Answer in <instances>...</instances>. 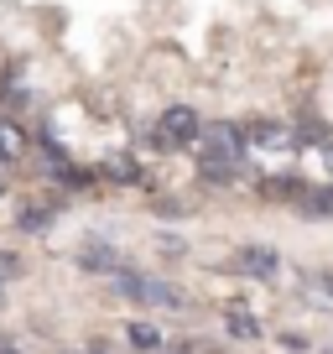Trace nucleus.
I'll use <instances>...</instances> for the list:
<instances>
[{"label": "nucleus", "mask_w": 333, "mask_h": 354, "mask_svg": "<svg viewBox=\"0 0 333 354\" xmlns=\"http://www.w3.org/2000/svg\"><path fill=\"white\" fill-rule=\"evenodd\" d=\"M302 214H312V219H333V183H328V188H302Z\"/></svg>", "instance_id": "6"}, {"label": "nucleus", "mask_w": 333, "mask_h": 354, "mask_svg": "<svg viewBox=\"0 0 333 354\" xmlns=\"http://www.w3.org/2000/svg\"><path fill=\"white\" fill-rule=\"evenodd\" d=\"M240 266H245V271H250V277H260V281H266V277H276V250H260V245H256V250H245L240 255Z\"/></svg>", "instance_id": "7"}, {"label": "nucleus", "mask_w": 333, "mask_h": 354, "mask_svg": "<svg viewBox=\"0 0 333 354\" xmlns=\"http://www.w3.org/2000/svg\"><path fill=\"white\" fill-rule=\"evenodd\" d=\"M21 131H16V125L11 120H0V156H16V151H21Z\"/></svg>", "instance_id": "11"}, {"label": "nucleus", "mask_w": 333, "mask_h": 354, "mask_svg": "<svg viewBox=\"0 0 333 354\" xmlns=\"http://www.w3.org/2000/svg\"><path fill=\"white\" fill-rule=\"evenodd\" d=\"M323 156H328V172H333V146H328V151H323Z\"/></svg>", "instance_id": "13"}, {"label": "nucleus", "mask_w": 333, "mask_h": 354, "mask_svg": "<svg viewBox=\"0 0 333 354\" xmlns=\"http://www.w3.org/2000/svg\"><path fill=\"white\" fill-rule=\"evenodd\" d=\"M198 141H203V162H213V167H229L245 156V131L229 120H213L209 131H198Z\"/></svg>", "instance_id": "2"}, {"label": "nucleus", "mask_w": 333, "mask_h": 354, "mask_svg": "<svg viewBox=\"0 0 333 354\" xmlns=\"http://www.w3.org/2000/svg\"><path fill=\"white\" fill-rule=\"evenodd\" d=\"M104 172L120 177V183H131V177H135V162H131V156H110V162H104Z\"/></svg>", "instance_id": "12"}, {"label": "nucleus", "mask_w": 333, "mask_h": 354, "mask_svg": "<svg viewBox=\"0 0 333 354\" xmlns=\"http://www.w3.org/2000/svg\"><path fill=\"white\" fill-rule=\"evenodd\" d=\"M260 188H266V198H276V203H287V198H302V183H297V177H266Z\"/></svg>", "instance_id": "8"}, {"label": "nucleus", "mask_w": 333, "mask_h": 354, "mask_svg": "<svg viewBox=\"0 0 333 354\" xmlns=\"http://www.w3.org/2000/svg\"><path fill=\"white\" fill-rule=\"evenodd\" d=\"M198 110H193V104H172V110L162 115V141L166 146H193L198 141Z\"/></svg>", "instance_id": "3"}, {"label": "nucleus", "mask_w": 333, "mask_h": 354, "mask_svg": "<svg viewBox=\"0 0 333 354\" xmlns=\"http://www.w3.org/2000/svg\"><path fill=\"white\" fill-rule=\"evenodd\" d=\"M224 318H229V333H234V339H256V333H260L256 313H245V308H229Z\"/></svg>", "instance_id": "9"}, {"label": "nucleus", "mask_w": 333, "mask_h": 354, "mask_svg": "<svg viewBox=\"0 0 333 354\" xmlns=\"http://www.w3.org/2000/svg\"><path fill=\"white\" fill-rule=\"evenodd\" d=\"M115 292L120 297H131V302H151V308H178L182 302V292L172 287V281H162V277H141V271H115Z\"/></svg>", "instance_id": "1"}, {"label": "nucleus", "mask_w": 333, "mask_h": 354, "mask_svg": "<svg viewBox=\"0 0 333 354\" xmlns=\"http://www.w3.org/2000/svg\"><path fill=\"white\" fill-rule=\"evenodd\" d=\"M131 344L135 349H162V328L156 323H131Z\"/></svg>", "instance_id": "10"}, {"label": "nucleus", "mask_w": 333, "mask_h": 354, "mask_svg": "<svg viewBox=\"0 0 333 354\" xmlns=\"http://www.w3.org/2000/svg\"><path fill=\"white\" fill-rule=\"evenodd\" d=\"M78 266H84V271H120V255L110 250V245H89V250H78Z\"/></svg>", "instance_id": "5"}, {"label": "nucleus", "mask_w": 333, "mask_h": 354, "mask_svg": "<svg viewBox=\"0 0 333 354\" xmlns=\"http://www.w3.org/2000/svg\"><path fill=\"white\" fill-rule=\"evenodd\" d=\"M250 146H266V151H297V131L276 120H256L250 125Z\"/></svg>", "instance_id": "4"}]
</instances>
